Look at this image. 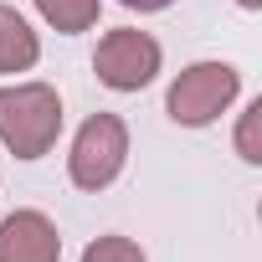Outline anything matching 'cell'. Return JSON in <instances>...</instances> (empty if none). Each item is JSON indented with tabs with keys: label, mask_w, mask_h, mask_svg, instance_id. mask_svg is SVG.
<instances>
[{
	"label": "cell",
	"mask_w": 262,
	"mask_h": 262,
	"mask_svg": "<svg viewBox=\"0 0 262 262\" xmlns=\"http://www.w3.org/2000/svg\"><path fill=\"white\" fill-rule=\"evenodd\" d=\"M62 134V98L47 82L0 88V144L16 160H41Z\"/></svg>",
	"instance_id": "cell-1"
},
{
	"label": "cell",
	"mask_w": 262,
	"mask_h": 262,
	"mask_svg": "<svg viewBox=\"0 0 262 262\" xmlns=\"http://www.w3.org/2000/svg\"><path fill=\"white\" fill-rule=\"evenodd\" d=\"M128 160V128L118 113H93L77 139H72V155H67V170H72V185L77 190H103L118 180Z\"/></svg>",
	"instance_id": "cell-2"
},
{
	"label": "cell",
	"mask_w": 262,
	"mask_h": 262,
	"mask_svg": "<svg viewBox=\"0 0 262 262\" xmlns=\"http://www.w3.org/2000/svg\"><path fill=\"white\" fill-rule=\"evenodd\" d=\"M236 93H242V77H236V67H231V62H195V67H185V72L170 82L165 108H170V118H175V123L201 128V123L221 118V113L231 108V98H236Z\"/></svg>",
	"instance_id": "cell-3"
},
{
	"label": "cell",
	"mask_w": 262,
	"mask_h": 262,
	"mask_svg": "<svg viewBox=\"0 0 262 262\" xmlns=\"http://www.w3.org/2000/svg\"><path fill=\"white\" fill-rule=\"evenodd\" d=\"M93 72L98 82H108L113 93H139L144 82H155L160 72V41L149 31H134V26H118L98 41L93 52Z\"/></svg>",
	"instance_id": "cell-4"
},
{
	"label": "cell",
	"mask_w": 262,
	"mask_h": 262,
	"mask_svg": "<svg viewBox=\"0 0 262 262\" xmlns=\"http://www.w3.org/2000/svg\"><path fill=\"white\" fill-rule=\"evenodd\" d=\"M62 236L41 211H11L0 221V262H57Z\"/></svg>",
	"instance_id": "cell-5"
},
{
	"label": "cell",
	"mask_w": 262,
	"mask_h": 262,
	"mask_svg": "<svg viewBox=\"0 0 262 262\" xmlns=\"http://www.w3.org/2000/svg\"><path fill=\"white\" fill-rule=\"evenodd\" d=\"M36 57H41V41L26 26V16L0 6V72H26Z\"/></svg>",
	"instance_id": "cell-6"
},
{
	"label": "cell",
	"mask_w": 262,
	"mask_h": 262,
	"mask_svg": "<svg viewBox=\"0 0 262 262\" xmlns=\"http://www.w3.org/2000/svg\"><path fill=\"white\" fill-rule=\"evenodd\" d=\"M36 11H41L47 26L77 36V31H88V26L98 21V0H36Z\"/></svg>",
	"instance_id": "cell-7"
},
{
	"label": "cell",
	"mask_w": 262,
	"mask_h": 262,
	"mask_svg": "<svg viewBox=\"0 0 262 262\" xmlns=\"http://www.w3.org/2000/svg\"><path fill=\"white\" fill-rule=\"evenodd\" d=\"M82 262H144V252L128 242V236H98V242L82 252Z\"/></svg>",
	"instance_id": "cell-8"
},
{
	"label": "cell",
	"mask_w": 262,
	"mask_h": 262,
	"mask_svg": "<svg viewBox=\"0 0 262 262\" xmlns=\"http://www.w3.org/2000/svg\"><path fill=\"white\" fill-rule=\"evenodd\" d=\"M257 118H262V103H252L247 108V118H242V134H236V149H242V160H262V149H257Z\"/></svg>",
	"instance_id": "cell-9"
},
{
	"label": "cell",
	"mask_w": 262,
	"mask_h": 262,
	"mask_svg": "<svg viewBox=\"0 0 262 262\" xmlns=\"http://www.w3.org/2000/svg\"><path fill=\"white\" fill-rule=\"evenodd\" d=\"M123 6H128V11H165L170 0H123Z\"/></svg>",
	"instance_id": "cell-10"
},
{
	"label": "cell",
	"mask_w": 262,
	"mask_h": 262,
	"mask_svg": "<svg viewBox=\"0 0 262 262\" xmlns=\"http://www.w3.org/2000/svg\"><path fill=\"white\" fill-rule=\"evenodd\" d=\"M236 6H247V11H257V6H262V0H236Z\"/></svg>",
	"instance_id": "cell-11"
}]
</instances>
